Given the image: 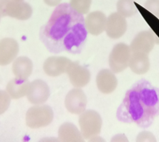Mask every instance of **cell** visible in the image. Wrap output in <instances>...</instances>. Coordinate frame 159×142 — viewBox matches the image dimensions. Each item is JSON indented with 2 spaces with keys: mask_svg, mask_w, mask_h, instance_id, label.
Segmentation results:
<instances>
[{
  "mask_svg": "<svg viewBox=\"0 0 159 142\" xmlns=\"http://www.w3.org/2000/svg\"><path fill=\"white\" fill-rule=\"evenodd\" d=\"M87 34L84 15L70 3H63L57 5L48 22L41 27L39 38L51 53L78 54L85 45Z\"/></svg>",
  "mask_w": 159,
  "mask_h": 142,
  "instance_id": "obj_1",
  "label": "cell"
},
{
  "mask_svg": "<svg viewBox=\"0 0 159 142\" xmlns=\"http://www.w3.org/2000/svg\"><path fill=\"white\" fill-rule=\"evenodd\" d=\"M116 116L120 122L149 127L159 116V88L144 79L137 81L126 92Z\"/></svg>",
  "mask_w": 159,
  "mask_h": 142,
  "instance_id": "obj_2",
  "label": "cell"
},
{
  "mask_svg": "<svg viewBox=\"0 0 159 142\" xmlns=\"http://www.w3.org/2000/svg\"><path fill=\"white\" fill-rule=\"evenodd\" d=\"M79 126L84 138H93L101 131L102 120L99 113L94 110H86L79 115Z\"/></svg>",
  "mask_w": 159,
  "mask_h": 142,
  "instance_id": "obj_3",
  "label": "cell"
},
{
  "mask_svg": "<svg viewBox=\"0 0 159 142\" xmlns=\"http://www.w3.org/2000/svg\"><path fill=\"white\" fill-rule=\"evenodd\" d=\"M54 111L47 105H38L28 109L25 115L27 126L38 129L50 125L54 119Z\"/></svg>",
  "mask_w": 159,
  "mask_h": 142,
  "instance_id": "obj_4",
  "label": "cell"
},
{
  "mask_svg": "<svg viewBox=\"0 0 159 142\" xmlns=\"http://www.w3.org/2000/svg\"><path fill=\"white\" fill-rule=\"evenodd\" d=\"M132 54L130 48L125 44L116 45L112 50L109 56V66L115 73L124 71L129 67Z\"/></svg>",
  "mask_w": 159,
  "mask_h": 142,
  "instance_id": "obj_5",
  "label": "cell"
},
{
  "mask_svg": "<svg viewBox=\"0 0 159 142\" xmlns=\"http://www.w3.org/2000/svg\"><path fill=\"white\" fill-rule=\"evenodd\" d=\"M64 105L67 110L75 115H80L86 110L87 98L81 88L75 87L66 94Z\"/></svg>",
  "mask_w": 159,
  "mask_h": 142,
  "instance_id": "obj_6",
  "label": "cell"
},
{
  "mask_svg": "<svg viewBox=\"0 0 159 142\" xmlns=\"http://www.w3.org/2000/svg\"><path fill=\"white\" fill-rule=\"evenodd\" d=\"M50 95V91L48 84L43 80L36 79L30 84L26 96L31 104L38 105L44 104Z\"/></svg>",
  "mask_w": 159,
  "mask_h": 142,
  "instance_id": "obj_7",
  "label": "cell"
},
{
  "mask_svg": "<svg viewBox=\"0 0 159 142\" xmlns=\"http://www.w3.org/2000/svg\"><path fill=\"white\" fill-rule=\"evenodd\" d=\"M66 73L68 75L71 84L77 88L86 86L90 80V73L85 66L78 62L71 61L68 68Z\"/></svg>",
  "mask_w": 159,
  "mask_h": 142,
  "instance_id": "obj_8",
  "label": "cell"
},
{
  "mask_svg": "<svg viewBox=\"0 0 159 142\" xmlns=\"http://www.w3.org/2000/svg\"><path fill=\"white\" fill-rule=\"evenodd\" d=\"M71 62V61L70 59L65 57H50L43 63V70L50 76H58L66 73Z\"/></svg>",
  "mask_w": 159,
  "mask_h": 142,
  "instance_id": "obj_9",
  "label": "cell"
},
{
  "mask_svg": "<svg viewBox=\"0 0 159 142\" xmlns=\"http://www.w3.org/2000/svg\"><path fill=\"white\" fill-rule=\"evenodd\" d=\"M96 84L101 93L109 94L113 93L116 89L118 80L115 73L110 69H103L97 75Z\"/></svg>",
  "mask_w": 159,
  "mask_h": 142,
  "instance_id": "obj_10",
  "label": "cell"
},
{
  "mask_svg": "<svg viewBox=\"0 0 159 142\" xmlns=\"http://www.w3.org/2000/svg\"><path fill=\"white\" fill-rule=\"evenodd\" d=\"M19 53L17 44L11 40L0 42V65L7 66L14 61Z\"/></svg>",
  "mask_w": 159,
  "mask_h": 142,
  "instance_id": "obj_11",
  "label": "cell"
},
{
  "mask_svg": "<svg viewBox=\"0 0 159 142\" xmlns=\"http://www.w3.org/2000/svg\"><path fill=\"white\" fill-rule=\"evenodd\" d=\"M129 67L135 74L144 75L147 73L150 68V59L148 54L143 53H132Z\"/></svg>",
  "mask_w": 159,
  "mask_h": 142,
  "instance_id": "obj_12",
  "label": "cell"
},
{
  "mask_svg": "<svg viewBox=\"0 0 159 142\" xmlns=\"http://www.w3.org/2000/svg\"><path fill=\"white\" fill-rule=\"evenodd\" d=\"M33 70L32 61L26 56L17 57L12 64V71L17 78L28 79L31 75Z\"/></svg>",
  "mask_w": 159,
  "mask_h": 142,
  "instance_id": "obj_13",
  "label": "cell"
},
{
  "mask_svg": "<svg viewBox=\"0 0 159 142\" xmlns=\"http://www.w3.org/2000/svg\"><path fill=\"white\" fill-rule=\"evenodd\" d=\"M30 84V82L28 79H22L16 77L8 83L6 91L11 99H20L27 94Z\"/></svg>",
  "mask_w": 159,
  "mask_h": 142,
  "instance_id": "obj_14",
  "label": "cell"
},
{
  "mask_svg": "<svg viewBox=\"0 0 159 142\" xmlns=\"http://www.w3.org/2000/svg\"><path fill=\"white\" fill-rule=\"evenodd\" d=\"M58 138L62 141H83L84 137L78 127L73 123L64 122L59 128Z\"/></svg>",
  "mask_w": 159,
  "mask_h": 142,
  "instance_id": "obj_15",
  "label": "cell"
},
{
  "mask_svg": "<svg viewBox=\"0 0 159 142\" xmlns=\"http://www.w3.org/2000/svg\"><path fill=\"white\" fill-rule=\"evenodd\" d=\"M11 99L7 91L0 89V115L4 113L8 109Z\"/></svg>",
  "mask_w": 159,
  "mask_h": 142,
  "instance_id": "obj_16",
  "label": "cell"
},
{
  "mask_svg": "<svg viewBox=\"0 0 159 142\" xmlns=\"http://www.w3.org/2000/svg\"><path fill=\"white\" fill-rule=\"evenodd\" d=\"M136 141H156L155 136L151 132L144 131L139 133L136 139Z\"/></svg>",
  "mask_w": 159,
  "mask_h": 142,
  "instance_id": "obj_17",
  "label": "cell"
},
{
  "mask_svg": "<svg viewBox=\"0 0 159 142\" xmlns=\"http://www.w3.org/2000/svg\"><path fill=\"white\" fill-rule=\"evenodd\" d=\"M124 10L125 11H130L132 10V7L130 5H128L127 3H125V5L124 6Z\"/></svg>",
  "mask_w": 159,
  "mask_h": 142,
  "instance_id": "obj_18",
  "label": "cell"
},
{
  "mask_svg": "<svg viewBox=\"0 0 159 142\" xmlns=\"http://www.w3.org/2000/svg\"><path fill=\"white\" fill-rule=\"evenodd\" d=\"M95 24H98V22H97V21H95Z\"/></svg>",
  "mask_w": 159,
  "mask_h": 142,
  "instance_id": "obj_19",
  "label": "cell"
}]
</instances>
